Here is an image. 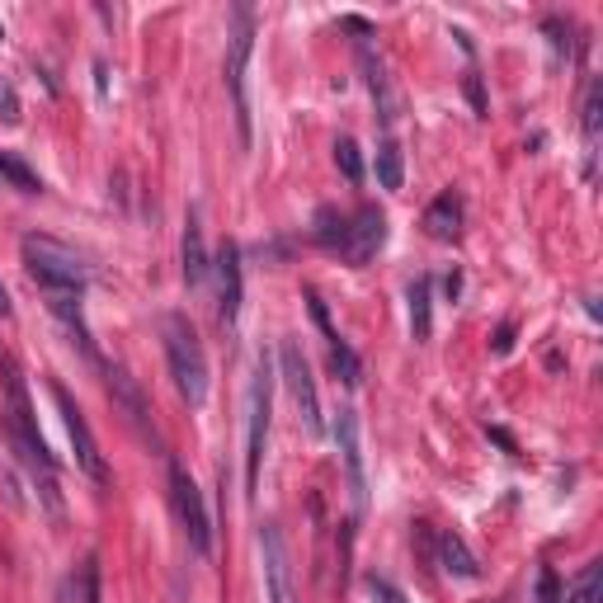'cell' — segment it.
<instances>
[{"instance_id":"8fae6325","label":"cell","mask_w":603,"mask_h":603,"mask_svg":"<svg viewBox=\"0 0 603 603\" xmlns=\"http://www.w3.org/2000/svg\"><path fill=\"white\" fill-rule=\"evenodd\" d=\"M212 274H218V316H222V326L232 330V326H236V316H241V297H245L241 245H236V241H222L218 260H212Z\"/></svg>"},{"instance_id":"6da1fadb","label":"cell","mask_w":603,"mask_h":603,"mask_svg":"<svg viewBox=\"0 0 603 603\" xmlns=\"http://www.w3.org/2000/svg\"><path fill=\"white\" fill-rule=\"evenodd\" d=\"M0 387H6V411H0V424H6V438L10 448L20 453V463L33 472L43 500L57 509V457L47 453V443L39 434V420H33V405H29V387H24V372L20 363L0 349Z\"/></svg>"},{"instance_id":"4fadbf2b","label":"cell","mask_w":603,"mask_h":603,"mask_svg":"<svg viewBox=\"0 0 603 603\" xmlns=\"http://www.w3.org/2000/svg\"><path fill=\"white\" fill-rule=\"evenodd\" d=\"M335 443H340V457H345V472H349L353 505L363 509V500H368V476H363V453H359V420H353V411H335Z\"/></svg>"},{"instance_id":"30bf717a","label":"cell","mask_w":603,"mask_h":603,"mask_svg":"<svg viewBox=\"0 0 603 603\" xmlns=\"http://www.w3.org/2000/svg\"><path fill=\"white\" fill-rule=\"evenodd\" d=\"M382 241H387V218L378 208H359L353 218H345V236L335 251H340L349 264H368L382 251Z\"/></svg>"},{"instance_id":"52a82bcc","label":"cell","mask_w":603,"mask_h":603,"mask_svg":"<svg viewBox=\"0 0 603 603\" xmlns=\"http://www.w3.org/2000/svg\"><path fill=\"white\" fill-rule=\"evenodd\" d=\"M170 500H174V514H180V528L189 547L199 557L212 552V523H208V505H203V490L193 486V476L184 467H170Z\"/></svg>"},{"instance_id":"603a6c76","label":"cell","mask_w":603,"mask_h":603,"mask_svg":"<svg viewBox=\"0 0 603 603\" xmlns=\"http://www.w3.org/2000/svg\"><path fill=\"white\" fill-rule=\"evenodd\" d=\"M71 590H76L81 603H99V561L95 557L81 561V571L71 575Z\"/></svg>"},{"instance_id":"7402d4cb","label":"cell","mask_w":603,"mask_h":603,"mask_svg":"<svg viewBox=\"0 0 603 603\" xmlns=\"http://www.w3.org/2000/svg\"><path fill=\"white\" fill-rule=\"evenodd\" d=\"M0 180H10L14 189H24V193H43V180H39V174H33L29 166H20L14 156H6V151H0Z\"/></svg>"},{"instance_id":"5bb4252c","label":"cell","mask_w":603,"mask_h":603,"mask_svg":"<svg viewBox=\"0 0 603 603\" xmlns=\"http://www.w3.org/2000/svg\"><path fill=\"white\" fill-rule=\"evenodd\" d=\"M434 557H438L443 571L457 575V580H476V575H482V561L472 557V547L463 542V533H453V528H443V533L434 538Z\"/></svg>"},{"instance_id":"484cf974","label":"cell","mask_w":603,"mask_h":603,"mask_svg":"<svg viewBox=\"0 0 603 603\" xmlns=\"http://www.w3.org/2000/svg\"><path fill=\"white\" fill-rule=\"evenodd\" d=\"M467 95H472V104H476V114H486V99H482V81H476V76H467Z\"/></svg>"},{"instance_id":"2e32d148","label":"cell","mask_w":603,"mask_h":603,"mask_svg":"<svg viewBox=\"0 0 603 603\" xmlns=\"http://www.w3.org/2000/svg\"><path fill=\"white\" fill-rule=\"evenodd\" d=\"M208 269H212V260H208V245H203L199 212H189V222H184V283L189 288H203Z\"/></svg>"},{"instance_id":"ba28073f","label":"cell","mask_w":603,"mask_h":603,"mask_svg":"<svg viewBox=\"0 0 603 603\" xmlns=\"http://www.w3.org/2000/svg\"><path fill=\"white\" fill-rule=\"evenodd\" d=\"M260 557H264V594H269V603H297L288 542H283L278 523H264L260 528Z\"/></svg>"},{"instance_id":"83f0119b","label":"cell","mask_w":603,"mask_h":603,"mask_svg":"<svg viewBox=\"0 0 603 603\" xmlns=\"http://www.w3.org/2000/svg\"><path fill=\"white\" fill-rule=\"evenodd\" d=\"M0 104H6V114H10V118H20V114H14V95H10V91H0Z\"/></svg>"},{"instance_id":"f1b7e54d","label":"cell","mask_w":603,"mask_h":603,"mask_svg":"<svg viewBox=\"0 0 603 603\" xmlns=\"http://www.w3.org/2000/svg\"><path fill=\"white\" fill-rule=\"evenodd\" d=\"M10 311H14V307H10V293L0 288V316H10Z\"/></svg>"},{"instance_id":"ffe728a7","label":"cell","mask_w":603,"mask_h":603,"mask_svg":"<svg viewBox=\"0 0 603 603\" xmlns=\"http://www.w3.org/2000/svg\"><path fill=\"white\" fill-rule=\"evenodd\" d=\"M401 180H405L401 147H396V141H382V147H378V184L382 189H401Z\"/></svg>"},{"instance_id":"277c9868","label":"cell","mask_w":603,"mask_h":603,"mask_svg":"<svg viewBox=\"0 0 603 603\" xmlns=\"http://www.w3.org/2000/svg\"><path fill=\"white\" fill-rule=\"evenodd\" d=\"M269 363H255L251 378V396H245V490L255 500L260 486V463H264V438H269Z\"/></svg>"},{"instance_id":"7c38bea8","label":"cell","mask_w":603,"mask_h":603,"mask_svg":"<svg viewBox=\"0 0 603 603\" xmlns=\"http://www.w3.org/2000/svg\"><path fill=\"white\" fill-rule=\"evenodd\" d=\"M307 307H311V321H316V330H321V335H326V345H330V368L340 372V382H345V387H359V382H363V363H359V353H353V349L340 340V335H335L326 302L316 297L311 288H307Z\"/></svg>"},{"instance_id":"e0dca14e","label":"cell","mask_w":603,"mask_h":603,"mask_svg":"<svg viewBox=\"0 0 603 603\" xmlns=\"http://www.w3.org/2000/svg\"><path fill=\"white\" fill-rule=\"evenodd\" d=\"M599 123H603V95L599 85L584 91V109H580V128H584V174H594L599 161Z\"/></svg>"},{"instance_id":"3957f363","label":"cell","mask_w":603,"mask_h":603,"mask_svg":"<svg viewBox=\"0 0 603 603\" xmlns=\"http://www.w3.org/2000/svg\"><path fill=\"white\" fill-rule=\"evenodd\" d=\"M24 269L43 283L47 293H85V283H91V264L85 255H76L71 245L52 241V236H24Z\"/></svg>"},{"instance_id":"cb8c5ba5","label":"cell","mask_w":603,"mask_h":603,"mask_svg":"<svg viewBox=\"0 0 603 603\" xmlns=\"http://www.w3.org/2000/svg\"><path fill=\"white\" fill-rule=\"evenodd\" d=\"M368 594H372V603H405V594L382 575H368Z\"/></svg>"},{"instance_id":"ac0fdd59","label":"cell","mask_w":603,"mask_h":603,"mask_svg":"<svg viewBox=\"0 0 603 603\" xmlns=\"http://www.w3.org/2000/svg\"><path fill=\"white\" fill-rule=\"evenodd\" d=\"M561 603H603V561L580 565V575L565 584Z\"/></svg>"},{"instance_id":"d4e9b609","label":"cell","mask_w":603,"mask_h":603,"mask_svg":"<svg viewBox=\"0 0 603 603\" xmlns=\"http://www.w3.org/2000/svg\"><path fill=\"white\" fill-rule=\"evenodd\" d=\"M538 603H557V575L552 571L538 575Z\"/></svg>"},{"instance_id":"9a60e30c","label":"cell","mask_w":603,"mask_h":603,"mask_svg":"<svg viewBox=\"0 0 603 603\" xmlns=\"http://www.w3.org/2000/svg\"><path fill=\"white\" fill-rule=\"evenodd\" d=\"M424 232H430L434 241L463 236V203H457V193H438V199L424 208Z\"/></svg>"},{"instance_id":"f546056e","label":"cell","mask_w":603,"mask_h":603,"mask_svg":"<svg viewBox=\"0 0 603 603\" xmlns=\"http://www.w3.org/2000/svg\"><path fill=\"white\" fill-rule=\"evenodd\" d=\"M0 39H6V29H0Z\"/></svg>"},{"instance_id":"9c48e42d","label":"cell","mask_w":603,"mask_h":603,"mask_svg":"<svg viewBox=\"0 0 603 603\" xmlns=\"http://www.w3.org/2000/svg\"><path fill=\"white\" fill-rule=\"evenodd\" d=\"M278 359H283V382H288V392H293L297 411H302V424H307L311 434H321V430H326V420H321V396H316V382H311V368H307V359H302V349L288 340Z\"/></svg>"},{"instance_id":"7a4b0ae2","label":"cell","mask_w":603,"mask_h":603,"mask_svg":"<svg viewBox=\"0 0 603 603\" xmlns=\"http://www.w3.org/2000/svg\"><path fill=\"white\" fill-rule=\"evenodd\" d=\"M161 335H166V363H170L174 392L199 411V405L208 401V353H203L199 330H193L184 316H166Z\"/></svg>"},{"instance_id":"8992f818","label":"cell","mask_w":603,"mask_h":603,"mask_svg":"<svg viewBox=\"0 0 603 603\" xmlns=\"http://www.w3.org/2000/svg\"><path fill=\"white\" fill-rule=\"evenodd\" d=\"M52 401H57V411H62V424H66L71 448H76V467L91 476V482H109V467H104V453H99V443H95L91 420L81 415V405L71 401V392H66L62 382H52Z\"/></svg>"},{"instance_id":"5b68a950","label":"cell","mask_w":603,"mask_h":603,"mask_svg":"<svg viewBox=\"0 0 603 603\" xmlns=\"http://www.w3.org/2000/svg\"><path fill=\"white\" fill-rule=\"evenodd\" d=\"M251 47H255V14L236 6V29H232V43H226V91H232L236 104V128L241 141L251 147V95H245V62H251Z\"/></svg>"},{"instance_id":"d6986e66","label":"cell","mask_w":603,"mask_h":603,"mask_svg":"<svg viewBox=\"0 0 603 603\" xmlns=\"http://www.w3.org/2000/svg\"><path fill=\"white\" fill-rule=\"evenodd\" d=\"M405 297H411V330H415V340H430V330H434V316H430V278H415L411 288H405Z\"/></svg>"},{"instance_id":"44dd1931","label":"cell","mask_w":603,"mask_h":603,"mask_svg":"<svg viewBox=\"0 0 603 603\" xmlns=\"http://www.w3.org/2000/svg\"><path fill=\"white\" fill-rule=\"evenodd\" d=\"M335 166L345 170L349 184H363V156H359V141L353 137H340L335 141Z\"/></svg>"},{"instance_id":"4316f807","label":"cell","mask_w":603,"mask_h":603,"mask_svg":"<svg viewBox=\"0 0 603 603\" xmlns=\"http://www.w3.org/2000/svg\"><path fill=\"white\" fill-rule=\"evenodd\" d=\"M514 345V326H500V335H495V353H509Z\"/></svg>"}]
</instances>
